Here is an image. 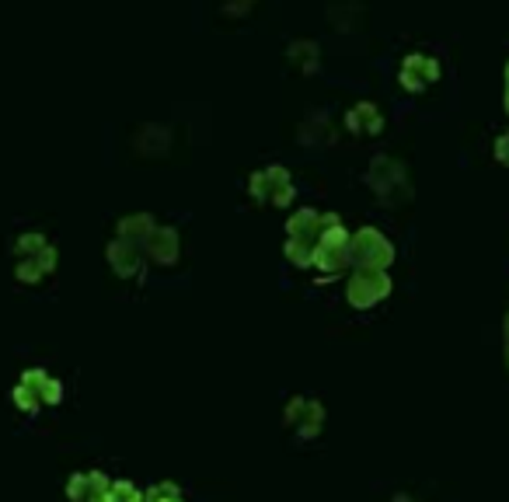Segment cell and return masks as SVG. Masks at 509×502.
Wrapping results in <instances>:
<instances>
[{
	"label": "cell",
	"instance_id": "6da1fadb",
	"mask_svg": "<svg viewBox=\"0 0 509 502\" xmlns=\"http://www.w3.org/2000/svg\"><path fill=\"white\" fill-rule=\"evenodd\" d=\"M436 77V63L433 59H426L422 53H412L405 59V66H401V81L412 88V91H419L422 84H429Z\"/></svg>",
	"mask_w": 509,
	"mask_h": 502
}]
</instances>
